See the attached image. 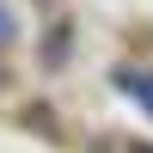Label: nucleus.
Returning a JSON list of instances; mask_svg holds the SVG:
<instances>
[{
	"label": "nucleus",
	"mask_w": 153,
	"mask_h": 153,
	"mask_svg": "<svg viewBox=\"0 0 153 153\" xmlns=\"http://www.w3.org/2000/svg\"><path fill=\"white\" fill-rule=\"evenodd\" d=\"M117 86H123V92H129L135 104L153 117V74H117Z\"/></svg>",
	"instance_id": "obj_1"
},
{
	"label": "nucleus",
	"mask_w": 153,
	"mask_h": 153,
	"mask_svg": "<svg viewBox=\"0 0 153 153\" xmlns=\"http://www.w3.org/2000/svg\"><path fill=\"white\" fill-rule=\"evenodd\" d=\"M12 37H19V25H12V12H6V6H0V49H6V43H12Z\"/></svg>",
	"instance_id": "obj_2"
}]
</instances>
